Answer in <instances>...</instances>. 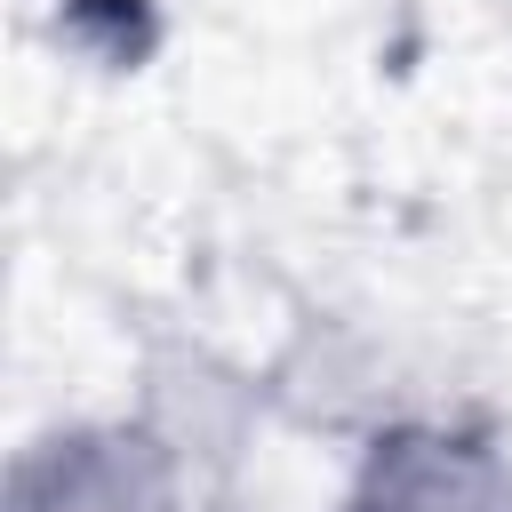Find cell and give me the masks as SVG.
I'll return each instance as SVG.
<instances>
[{"label": "cell", "instance_id": "7a4b0ae2", "mask_svg": "<svg viewBox=\"0 0 512 512\" xmlns=\"http://www.w3.org/2000/svg\"><path fill=\"white\" fill-rule=\"evenodd\" d=\"M344 512H512V464L488 432L392 424L368 440Z\"/></svg>", "mask_w": 512, "mask_h": 512}, {"label": "cell", "instance_id": "6da1fadb", "mask_svg": "<svg viewBox=\"0 0 512 512\" xmlns=\"http://www.w3.org/2000/svg\"><path fill=\"white\" fill-rule=\"evenodd\" d=\"M8 512H176V456L136 424H72L16 456Z\"/></svg>", "mask_w": 512, "mask_h": 512}]
</instances>
